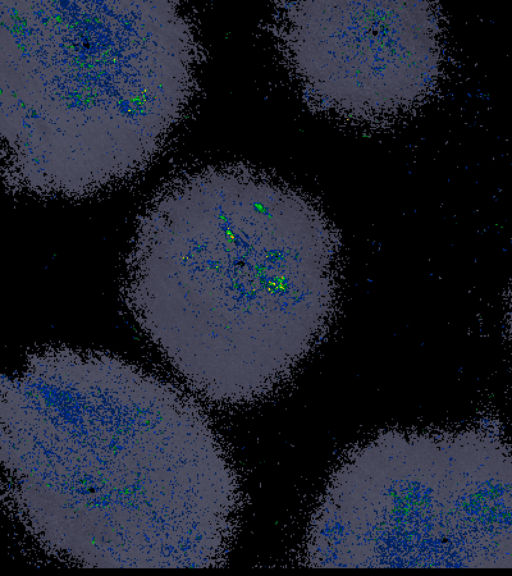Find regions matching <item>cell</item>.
Returning a JSON list of instances; mask_svg holds the SVG:
<instances>
[{"instance_id": "6da1fadb", "label": "cell", "mask_w": 512, "mask_h": 576, "mask_svg": "<svg viewBox=\"0 0 512 576\" xmlns=\"http://www.w3.org/2000/svg\"><path fill=\"white\" fill-rule=\"evenodd\" d=\"M291 199L244 170L201 173L150 202L122 297L135 324L196 390L249 399L273 383L300 306Z\"/></svg>"}]
</instances>
